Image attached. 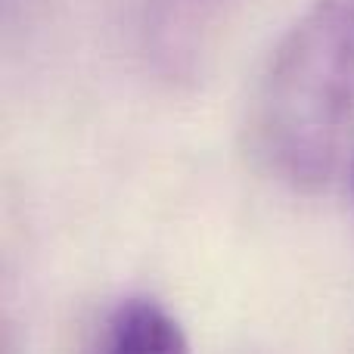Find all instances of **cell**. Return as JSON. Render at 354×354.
Masks as SVG:
<instances>
[{"label":"cell","mask_w":354,"mask_h":354,"mask_svg":"<svg viewBox=\"0 0 354 354\" xmlns=\"http://www.w3.org/2000/svg\"><path fill=\"white\" fill-rule=\"evenodd\" d=\"M351 109L354 0H314L258 84L252 149L280 183L314 193L336 171Z\"/></svg>","instance_id":"1"},{"label":"cell","mask_w":354,"mask_h":354,"mask_svg":"<svg viewBox=\"0 0 354 354\" xmlns=\"http://www.w3.org/2000/svg\"><path fill=\"white\" fill-rule=\"evenodd\" d=\"M230 0H149L143 37L156 68L193 75L221 12Z\"/></svg>","instance_id":"2"},{"label":"cell","mask_w":354,"mask_h":354,"mask_svg":"<svg viewBox=\"0 0 354 354\" xmlns=\"http://www.w3.org/2000/svg\"><path fill=\"white\" fill-rule=\"evenodd\" d=\"M97 354H189V342L159 301L128 299L106 320Z\"/></svg>","instance_id":"3"}]
</instances>
